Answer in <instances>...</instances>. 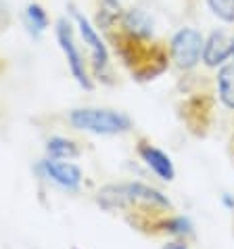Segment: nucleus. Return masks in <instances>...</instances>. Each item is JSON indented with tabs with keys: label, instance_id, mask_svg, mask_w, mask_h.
I'll use <instances>...</instances> for the list:
<instances>
[{
	"label": "nucleus",
	"instance_id": "10",
	"mask_svg": "<svg viewBox=\"0 0 234 249\" xmlns=\"http://www.w3.org/2000/svg\"><path fill=\"white\" fill-rule=\"evenodd\" d=\"M217 94L228 109H234V63H224L217 71Z\"/></svg>",
	"mask_w": 234,
	"mask_h": 249
},
{
	"label": "nucleus",
	"instance_id": "9",
	"mask_svg": "<svg viewBox=\"0 0 234 249\" xmlns=\"http://www.w3.org/2000/svg\"><path fill=\"white\" fill-rule=\"evenodd\" d=\"M119 27L126 36L132 38H149L153 32V21L142 9H130L126 13H121L119 17Z\"/></svg>",
	"mask_w": 234,
	"mask_h": 249
},
{
	"label": "nucleus",
	"instance_id": "15",
	"mask_svg": "<svg viewBox=\"0 0 234 249\" xmlns=\"http://www.w3.org/2000/svg\"><path fill=\"white\" fill-rule=\"evenodd\" d=\"M232 155H234V134H232Z\"/></svg>",
	"mask_w": 234,
	"mask_h": 249
},
{
	"label": "nucleus",
	"instance_id": "8",
	"mask_svg": "<svg viewBox=\"0 0 234 249\" xmlns=\"http://www.w3.org/2000/svg\"><path fill=\"white\" fill-rule=\"evenodd\" d=\"M138 155L142 157V161L150 168V172H155L161 180L171 182L176 178L174 163H171L169 155H165L161 149H157V147H153V144H149V142H140L138 144Z\"/></svg>",
	"mask_w": 234,
	"mask_h": 249
},
{
	"label": "nucleus",
	"instance_id": "16",
	"mask_svg": "<svg viewBox=\"0 0 234 249\" xmlns=\"http://www.w3.org/2000/svg\"><path fill=\"white\" fill-rule=\"evenodd\" d=\"M232 57H234V48H232Z\"/></svg>",
	"mask_w": 234,
	"mask_h": 249
},
{
	"label": "nucleus",
	"instance_id": "4",
	"mask_svg": "<svg viewBox=\"0 0 234 249\" xmlns=\"http://www.w3.org/2000/svg\"><path fill=\"white\" fill-rule=\"evenodd\" d=\"M69 11H71V17L75 25H78V32H80V38L82 42L86 44L88 53H90V65H92V71L94 75H102L109 67V51H107V44L102 42L100 34L96 32V27L90 23L84 13H80L73 4H69Z\"/></svg>",
	"mask_w": 234,
	"mask_h": 249
},
{
	"label": "nucleus",
	"instance_id": "1",
	"mask_svg": "<svg viewBox=\"0 0 234 249\" xmlns=\"http://www.w3.org/2000/svg\"><path fill=\"white\" fill-rule=\"evenodd\" d=\"M96 203L107 212L130 210L136 212L138 226L149 224V213H159L171 210V201L157 189L142 182H126V184H107L96 193Z\"/></svg>",
	"mask_w": 234,
	"mask_h": 249
},
{
	"label": "nucleus",
	"instance_id": "12",
	"mask_svg": "<svg viewBox=\"0 0 234 249\" xmlns=\"http://www.w3.org/2000/svg\"><path fill=\"white\" fill-rule=\"evenodd\" d=\"M25 25L33 36H40L48 30V15L38 2H30L25 6Z\"/></svg>",
	"mask_w": 234,
	"mask_h": 249
},
{
	"label": "nucleus",
	"instance_id": "11",
	"mask_svg": "<svg viewBox=\"0 0 234 249\" xmlns=\"http://www.w3.org/2000/svg\"><path fill=\"white\" fill-rule=\"evenodd\" d=\"M80 155L78 142L65 136H52L46 141V157L52 159H73Z\"/></svg>",
	"mask_w": 234,
	"mask_h": 249
},
{
	"label": "nucleus",
	"instance_id": "6",
	"mask_svg": "<svg viewBox=\"0 0 234 249\" xmlns=\"http://www.w3.org/2000/svg\"><path fill=\"white\" fill-rule=\"evenodd\" d=\"M38 170L42 172V176L48 178L50 182L65 191H78L84 180V174L75 163L67 161V159H52L46 157L38 163Z\"/></svg>",
	"mask_w": 234,
	"mask_h": 249
},
{
	"label": "nucleus",
	"instance_id": "7",
	"mask_svg": "<svg viewBox=\"0 0 234 249\" xmlns=\"http://www.w3.org/2000/svg\"><path fill=\"white\" fill-rule=\"evenodd\" d=\"M234 38H230L224 30H213L203 42V63L207 67H222L232 57Z\"/></svg>",
	"mask_w": 234,
	"mask_h": 249
},
{
	"label": "nucleus",
	"instance_id": "3",
	"mask_svg": "<svg viewBox=\"0 0 234 249\" xmlns=\"http://www.w3.org/2000/svg\"><path fill=\"white\" fill-rule=\"evenodd\" d=\"M54 36H57V42L63 51L65 59H67V65H69V71L73 75V80L84 88V90H92L94 88V82L88 73V65L84 61V54H82L78 42H75V32H73V25L67 17H61L57 19V25H54Z\"/></svg>",
	"mask_w": 234,
	"mask_h": 249
},
{
	"label": "nucleus",
	"instance_id": "13",
	"mask_svg": "<svg viewBox=\"0 0 234 249\" xmlns=\"http://www.w3.org/2000/svg\"><path fill=\"white\" fill-rule=\"evenodd\" d=\"M207 6L219 21L234 23V0H207Z\"/></svg>",
	"mask_w": 234,
	"mask_h": 249
},
{
	"label": "nucleus",
	"instance_id": "14",
	"mask_svg": "<svg viewBox=\"0 0 234 249\" xmlns=\"http://www.w3.org/2000/svg\"><path fill=\"white\" fill-rule=\"evenodd\" d=\"M163 249H188V247L184 245V243H167Z\"/></svg>",
	"mask_w": 234,
	"mask_h": 249
},
{
	"label": "nucleus",
	"instance_id": "5",
	"mask_svg": "<svg viewBox=\"0 0 234 249\" xmlns=\"http://www.w3.org/2000/svg\"><path fill=\"white\" fill-rule=\"evenodd\" d=\"M203 36L192 27H182L169 40V54L180 69H192L203 54Z\"/></svg>",
	"mask_w": 234,
	"mask_h": 249
},
{
	"label": "nucleus",
	"instance_id": "2",
	"mask_svg": "<svg viewBox=\"0 0 234 249\" xmlns=\"http://www.w3.org/2000/svg\"><path fill=\"white\" fill-rule=\"evenodd\" d=\"M69 124L75 130H84L90 134L100 136H115L126 134L132 128L130 115L113 109H94V107H82L69 111Z\"/></svg>",
	"mask_w": 234,
	"mask_h": 249
}]
</instances>
